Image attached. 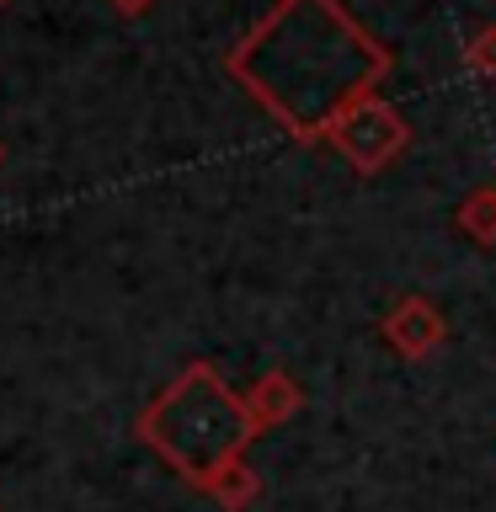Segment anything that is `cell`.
<instances>
[{"label": "cell", "mask_w": 496, "mask_h": 512, "mask_svg": "<svg viewBox=\"0 0 496 512\" xmlns=\"http://www.w3.org/2000/svg\"><path fill=\"white\" fill-rule=\"evenodd\" d=\"M384 70L390 54L336 0H283L230 54V75L294 139L331 134L347 107L374 96Z\"/></svg>", "instance_id": "1"}, {"label": "cell", "mask_w": 496, "mask_h": 512, "mask_svg": "<svg viewBox=\"0 0 496 512\" xmlns=\"http://www.w3.org/2000/svg\"><path fill=\"white\" fill-rule=\"evenodd\" d=\"M464 230H470L475 240H496V187H480L470 203H464Z\"/></svg>", "instance_id": "4"}, {"label": "cell", "mask_w": 496, "mask_h": 512, "mask_svg": "<svg viewBox=\"0 0 496 512\" xmlns=\"http://www.w3.org/2000/svg\"><path fill=\"white\" fill-rule=\"evenodd\" d=\"M0 6H11V0H0Z\"/></svg>", "instance_id": "6"}, {"label": "cell", "mask_w": 496, "mask_h": 512, "mask_svg": "<svg viewBox=\"0 0 496 512\" xmlns=\"http://www.w3.org/2000/svg\"><path fill=\"white\" fill-rule=\"evenodd\" d=\"M470 64H475V70H496V27H486V32H480V38H475V48H470Z\"/></svg>", "instance_id": "5"}, {"label": "cell", "mask_w": 496, "mask_h": 512, "mask_svg": "<svg viewBox=\"0 0 496 512\" xmlns=\"http://www.w3.org/2000/svg\"><path fill=\"white\" fill-rule=\"evenodd\" d=\"M230 411H240V406L219 390V379L208 374V368H192V384L187 379L176 384V390L150 411V427L144 432H150V443L166 448L182 470L192 459V480H208L219 459H230V448L219 438H208V422H214V416H230Z\"/></svg>", "instance_id": "2"}, {"label": "cell", "mask_w": 496, "mask_h": 512, "mask_svg": "<svg viewBox=\"0 0 496 512\" xmlns=\"http://www.w3.org/2000/svg\"><path fill=\"white\" fill-rule=\"evenodd\" d=\"M326 139H331L336 150H342L363 176H374L379 166H390V160L406 150L411 128L400 123V112H395V107H384L379 96H368V102L347 107L342 118L331 123V134H326Z\"/></svg>", "instance_id": "3"}]
</instances>
